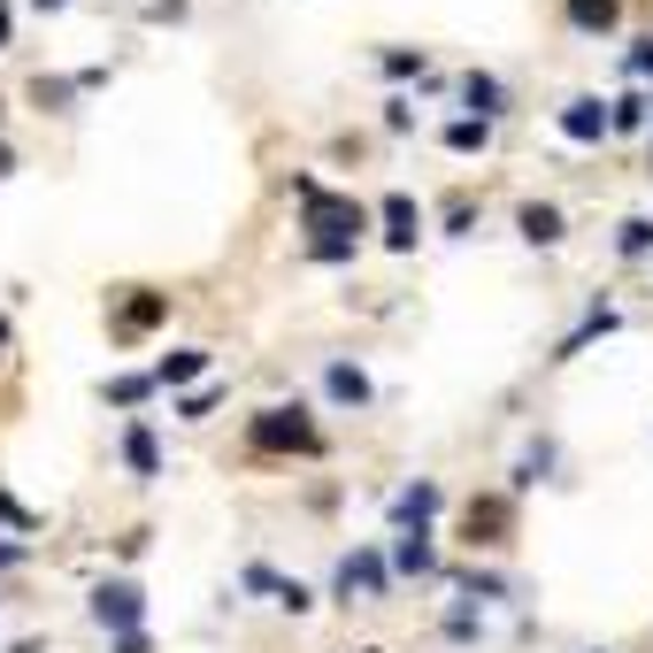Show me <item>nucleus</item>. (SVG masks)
<instances>
[{
    "label": "nucleus",
    "instance_id": "nucleus-10",
    "mask_svg": "<svg viewBox=\"0 0 653 653\" xmlns=\"http://www.w3.org/2000/svg\"><path fill=\"white\" fill-rule=\"evenodd\" d=\"M354 584H361V592H385V561H377V554H369V546H361V554H346V561H338V592H354Z\"/></svg>",
    "mask_w": 653,
    "mask_h": 653
},
{
    "label": "nucleus",
    "instance_id": "nucleus-11",
    "mask_svg": "<svg viewBox=\"0 0 653 653\" xmlns=\"http://www.w3.org/2000/svg\"><path fill=\"white\" fill-rule=\"evenodd\" d=\"M462 101H470V108H477V116H499V108H507V85H499V77H492V70H470V77H462Z\"/></svg>",
    "mask_w": 653,
    "mask_h": 653
},
{
    "label": "nucleus",
    "instance_id": "nucleus-16",
    "mask_svg": "<svg viewBox=\"0 0 653 653\" xmlns=\"http://www.w3.org/2000/svg\"><path fill=\"white\" fill-rule=\"evenodd\" d=\"M392 515H400V523H431V515H439V485H408L392 499Z\"/></svg>",
    "mask_w": 653,
    "mask_h": 653
},
{
    "label": "nucleus",
    "instance_id": "nucleus-5",
    "mask_svg": "<svg viewBox=\"0 0 653 653\" xmlns=\"http://www.w3.org/2000/svg\"><path fill=\"white\" fill-rule=\"evenodd\" d=\"M377 215H385V246H415V239H423V208H415L408 192H385Z\"/></svg>",
    "mask_w": 653,
    "mask_h": 653
},
{
    "label": "nucleus",
    "instance_id": "nucleus-19",
    "mask_svg": "<svg viewBox=\"0 0 653 653\" xmlns=\"http://www.w3.org/2000/svg\"><path fill=\"white\" fill-rule=\"evenodd\" d=\"M569 23L577 31H608L615 23V0H569Z\"/></svg>",
    "mask_w": 653,
    "mask_h": 653
},
{
    "label": "nucleus",
    "instance_id": "nucleus-7",
    "mask_svg": "<svg viewBox=\"0 0 653 653\" xmlns=\"http://www.w3.org/2000/svg\"><path fill=\"white\" fill-rule=\"evenodd\" d=\"M162 308H169V293H139V285H131V301L116 308V338H139V330H155V324H162Z\"/></svg>",
    "mask_w": 653,
    "mask_h": 653
},
{
    "label": "nucleus",
    "instance_id": "nucleus-26",
    "mask_svg": "<svg viewBox=\"0 0 653 653\" xmlns=\"http://www.w3.org/2000/svg\"><path fill=\"white\" fill-rule=\"evenodd\" d=\"M0 515H8V523H15V530H31V515H23V507H15V499H8V492H0Z\"/></svg>",
    "mask_w": 653,
    "mask_h": 653
},
{
    "label": "nucleus",
    "instance_id": "nucleus-13",
    "mask_svg": "<svg viewBox=\"0 0 653 653\" xmlns=\"http://www.w3.org/2000/svg\"><path fill=\"white\" fill-rule=\"evenodd\" d=\"M200 369H208V354H200V346H177V354L155 361V385H192Z\"/></svg>",
    "mask_w": 653,
    "mask_h": 653
},
{
    "label": "nucleus",
    "instance_id": "nucleus-2",
    "mask_svg": "<svg viewBox=\"0 0 653 653\" xmlns=\"http://www.w3.org/2000/svg\"><path fill=\"white\" fill-rule=\"evenodd\" d=\"M246 446H254V454H316L324 431L308 423V408H262V415L246 423Z\"/></svg>",
    "mask_w": 653,
    "mask_h": 653
},
{
    "label": "nucleus",
    "instance_id": "nucleus-24",
    "mask_svg": "<svg viewBox=\"0 0 653 653\" xmlns=\"http://www.w3.org/2000/svg\"><path fill=\"white\" fill-rule=\"evenodd\" d=\"M385 70H392V77H423V54H408V46H392V54H385Z\"/></svg>",
    "mask_w": 653,
    "mask_h": 653
},
{
    "label": "nucleus",
    "instance_id": "nucleus-14",
    "mask_svg": "<svg viewBox=\"0 0 653 653\" xmlns=\"http://www.w3.org/2000/svg\"><path fill=\"white\" fill-rule=\"evenodd\" d=\"M124 462H131L139 477H162V454H155V431H147V423L124 431Z\"/></svg>",
    "mask_w": 653,
    "mask_h": 653
},
{
    "label": "nucleus",
    "instance_id": "nucleus-20",
    "mask_svg": "<svg viewBox=\"0 0 653 653\" xmlns=\"http://www.w3.org/2000/svg\"><path fill=\"white\" fill-rule=\"evenodd\" d=\"M615 246H623L631 262H639V254H653V223H646V215H631V223L615 231Z\"/></svg>",
    "mask_w": 653,
    "mask_h": 653
},
{
    "label": "nucleus",
    "instance_id": "nucleus-21",
    "mask_svg": "<svg viewBox=\"0 0 653 653\" xmlns=\"http://www.w3.org/2000/svg\"><path fill=\"white\" fill-rule=\"evenodd\" d=\"M147 392H155V369H147V377H116V385H108V400H116V408H139Z\"/></svg>",
    "mask_w": 653,
    "mask_h": 653
},
{
    "label": "nucleus",
    "instance_id": "nucleus-8",
    "mask_svg": "<svg viewBox=\"0 0 653 653\" xmlns=\"http://www.w3.org/2000/svg\"><path fill=\"white\" fill-rule=\"evenodd\" d=\"M246 584H254V592H270V600H277V608H293V615L308 608V584H301V577H277V569H262V561L246 569Z\"/></svg>",
    "mask_w": 653,
    "mask_h": 653
},
{
    "label": "nucleus",
    "instance_id": "nucleus-28",
    "mask_svg": "<svg viewBox=\"0 0 653 653\" xmlns=\"http://www.w3.org/2000/svg\"><path fill=\"white\" fill-rule=\"evenodd\" d=\"M0 39H8V8H0Z\"/></svg>",
    "mask_w": 653,
    "mask_h": 653
},
{
    "label": "nucleus",
    "instance_id": "nucleus-17",
    "mask_svg": "<svg viewBox=\"0 0 653 653\" xmlns=\"http://www.w3.org/2000/svg\"><path fill=\"white\" fill-rule=\"evenodd\" d=\"M600 330H615V308H592L584 324H577V330H569V338H561V354H554V361H569V354H584V346H592Z\"/></svg>",
    "mask_w": 653,
    "mask_h": 653
},
{
    "label": "nucleus",
    "instance_id": "nucleus-18",
    "mask_svg": "<svg viewBox=\"0 0 653 653\" xmlns=\"http://www.w3.org/2000/svg\"><path fill=\"white\" fill-rule=\"evenodd\" d=\"M485 139H492L485 116H462V124H446V147H454V155H485Z\"/></svg>",
    "mask_w": 653,
    "mask_h": 653
},
{
    "label": "nucleus",
    "instance_id": "nucleus-6",
    "mask_svg": "<svg viewBox=\"0 0 653 653\" xmlns=\"http://www.w3.org/2000/svg\"><path fill=\"white\" fill-rule=\"evenodd\" d=\"M462 530H470V546H499L507 538V499H470L462 507Z\"/></svg>",
    "mask_w": 653,
    "mask_h": 653
},
{
    "label": "nucleus",
    "instance_id": "nucleus-9",
    "mask_svg": "<svg viewBox=\"0 0 653 653\" xmlns=\"http://www.w3.org/2000/svg\"><path fill=\"white\" fill-rule=\"evenodd\" d=\"M392 561H400L408 577H431V561H439V554H431V530H423V523H408V530H400V546H392Z\"/></svg>",
    "mask_w": 653,
    "mask_h": 653
},
{
    "label": "nucleus",
    "instance_id": "nucleus-3",
    "mask_svg": "<svg viewBox=\"0 0 653 653\" xmlns=\"http://www.w3.org/2000/svg\"><path fill=\"white\" fill-rule=\"evenodd\" d=\"M93 615L124 639V631H139V615H147V600H139V584H101L93 592Z\"/></svg>",
    "mask_w": 653,
    "mask_h": 653
},
{
    "label": "nucleus",
    "instance_id": "nucleus-27",
    "mask_svg": "<svg viewBox=\"0 0 653 653\" xmlns=\"http://www.w3.org/2000/svg\"><path fill=\"white\" fill-rule=\"evenodd\" d=\"M8 169H15V155H8V147H0V177H8Z\"/></svg>",
    "mask_w": 653,
    "mask_h": 653
},
{
    "label": "nucleus",
    "instance_id": "nucleus-30",
    "mask_svg": "<svg viewBox=\"0 0 653 653\" xmlns=\"http://www.w3.org/2000/svg\"><path fill=\"white\" fill-rule=\"evenodd\" d=\"M0 346H8V324H0Z\"/></svg>",
    "mask_w": 653,
    "mask_h": 653
},
{
    "label": "nucleus",
    "instance_id": "nucleus-4",
    "mask_svg": "<svg viewBox=\"0 0 653 653\" xmlns=\"http://www.w3.org/2000/svg\"><path fill=\"white\" fill-rule=\"evenodd\" d=\"M561 131H569V139H584V147H592V139H608V131H615V101H592V93H584V101H569V108H561Z\"/></svg>",
    "mask_w": 653,
    "mask_h": 653
},
{
    "label": "nucleus",
    "instance_id": "nucleus-23",
    "mask_svg": "<svg viewBox=\"0 0 653 653\" xmlns=\"http://www.w3.org/2000/svg\"><path fill=\"white\" fill-rule=\"evenodd\" d=\"M653 116V101H615V131H639Z\"/></svg>",
    "mask_w": 653,
    "mask_h": 653
},
{
    "label": "nucleus",
    "instance_id": "nucleus-1",
    "mask_svg": "<svg viewBox=\"0 0 653 653\" xmlns=\"http://www.w3.org/2000/svg\"><path fill=\"white\" fill-rule=\"evenodd\" d=\"M293 200H301V215H308V254L316 262H346L354 254V239L369 231V208L361 200H346V192H324L316 177H293Z\"/></svg>",
    "mask_w": 653,
    "mask_h": 653
},
{
    "label": "nucleus",
    "instance_id": "nucleus-29",
    "mask_svg": "<svg viewBox=\"0 0 653 653\" xmlns=\"http://www.w3.org/2000/svg\"><path fill=\"white\" fill-rule=\"evenodd\" d=\"M31 8H62V0H31Z\"/></svg>",
    "mask_w": 653,
    "mask_h": 653
},
{
    "label": "nucleus",
    "instance_id": "nucleus-22",
    "mask_svg": "<svg viewBox=\"0 0 653 653\" xmlns=\"http://www.w3.org/2000/svg\"><path fill=\"white\" fill-rule=\"evenodd\" d=\"M31 101H39V108H62V101H70V77H31Z\"/></svg>",
    "mask_w": 653,
    "mask_h": 653
},
{
    "label": "nucleus",
    "instance_id": "nucleus-15",
    "mask_svg": "<svg viewBox=\"0 0 653 653\" xmlns=\"http://www.w3.org/2000/svg\"><path fill=\"white\" fill-rule=\"evenodd\" d=\"M324 385H330V400H354V408L369 400V377H361L354 361H330V369H324Z\"/></svg>",
    "mask_w": 653,
    "mask_h": 653
},
{
    "label": "nucleus",
    "instance_id": "nucleus-25",
    "mask_svg": "<svg viewBox=\"0 0 653 653\" xmlns=\"http://www.w3.org/2000/svg\"><path fill=\"white\" fill-rule=\"evenodd\" d=\"M623 70H631V77H653V39H639V46L623 54Z\"/></svg>",
    "mask_w": 653,
    "mask_h": 653
},
{
    "label": "nucleus",
    "instance_id": "nucleus-12",
    "mask_svg": "<svg viewBox=\"0 0 653 653\" xmlns=\"http://www.w3.org/2000/svg\"><path fill=\"white\" fill-rule=\"evenodd\" d=\"M515 223H523V239H530V246H554V239H561V208H546V200H523V215H515Z\"/></svg>",
    "mask_w": 653,
    "mask_h": 653
}]
</instances>
